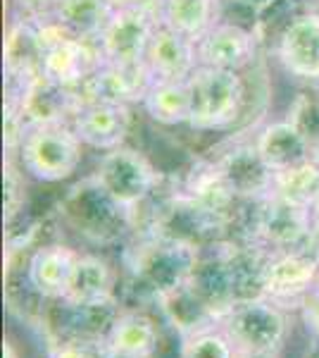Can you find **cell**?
Returning <instances> with one entry per match:
<instances>
[{
	"instance_id": "cell-23",
	"label": "cell",
	"mask_w": 319,
	"mask_h": 358,
	"mask_svg": "<svg viewBox=\"0 0 319 358\" xmlns=\"http://www.w3.org/2000/svg\"><path fill=\"white\" fill-rule=\"evenodd\" d=\"M253 141L267 160V165L274 172L307 163V160H312V151H315L310 138L288 117L269 120L262 127H258L253 134Z\"/></svg>"
},
{
	"instance_id": "cell-25",
	"label": "cell",
	"mask_w": 319,
	"mask_h": 358,
	"mask_svg": "<svg viewBox=\"0 0 319 358\" xmlns=\"http://www.w3.org/2000/svg\"><path fill=\"white\" fill-rule=\"evenodd\" d=\"M155 3H158L160 24L198 41L217 22L224 20L226 0H155Z\"/></svg>"
},
{
	"instance_id": "cell-7",
	"label": "cell",
	"mask_w": 319,
	"mask_h": 358,
	"mask_svg": "<svg viewBox=\"0 0 319 358\" xmlns=\"http://www.w3.org/2000/svg\"><path fill=\"white\" fill-rule=\"evenodd\" d=\"M160 27L158 3H143L133 8L110 10L105 24L96 38L101 60L105 62H143L148 43Z\"/></svg>"
},
{
	"instance_id": "cell-6",
	"label": "cell",
	"mask_w": 319,
	"mask_h": 358,
	"mask_svg": "<svg viewBox=\"0 0 319 358\" xmlns=\"http://www.w3.org/2000/svg\"><path fill=\"white\" fill-rule=\"evenodd\" d=\"M234 346L283 351L293 330V313L267 296L239 301L219 322Z\"/></svg>"
},
{
	"instance_id": "cell-3",
	"label": "cell",
	"mask_w": 319,
	"mask_h": 358,
	"mask_svg": "<svg viewBox=\"0 0 319 358\" xmlns=\"http://www.w3.org/2000/svg\"><path fill=\"white\" fill-rule=\"evenodd\" d=\"M243 74L202 65L191 74V131L219 134L241 122L248 106V82Z\"/></svg>"
},
{
	"instance_id": "cell-2",
	"label": "cell",
	"mask_w": 319,
	"mask_h": 358,
	"mask_svg": "<svg viewBox=\"0 0 319 358\" xmlns=\"http://www.w3.org/2000/svg\"><path fill=\"white\" fill-rule=\"evenodd\" d=\"M315 213L307 206L291 203L269 194L253 203H243L234 236L265 248L267 253L312 248Z\"/></svg>"
},
{
	"instance_id": "cell-21",
	"label": "cell",
	"mask_w": 319,
	"mask_h": 358,
	"mask_svg": "<svg viewBox=\"0 0 319 358\" xmlns=\"http://www.w3.org/2000/svg\"><path fill=\"white\" fill-rule=\"evenodd\" d=\"M146 65L155 79L186 82L191 74L200 67L198 48H195L193 38L160 24L148 43Z\"/></svg>"
},
{
	"instance_id": "cell-1",
	"label": "cell",
	"mask_w": 319,
	"mask_h": 358,
	"mask_svg": "<svg viewBox=\"0 0 319 358\" xmlns=\"http://www.w3.org/2000/svg\"><path fill=\"white\" fill-rule=\"evenodd\" d=\"M60 224L74 234L81 244L94 248H110L126 244L138 224L131 213H126L110 196L94 175L72 184L55 208Z\"/></svg>"
},
{
	"instance_id": "cell-40",
	"label": "cell",
	"mask_w": 319,
	"mask_h": 358,
	"mask_svg": "<svg viewBox=\"0 0 319 358\" xmlns=\"http://www.w3.org/2000/svg\"><path fill=\"white\" fill-rule=\"evenodd\" d=\"M317 256H319V251H317ZM315 289L319 292V273H317V287H315Z\"/></svg>"
},
{
	"instance_id": "cell-36",
	"label": "cell",
	"mask_w": 319,
	"mask_h": 358,
	"mask_svg": "<svg viewBox=\"0 0 319 358\" xmlns=\"http://www.w3.org/2000/svg\"><path fill=\"white\" fill-rule=\"evenodd\" d=\"M226 3H236V5H246V8H251V10H267V8H272V5L276 3V0H226Z\"/></svg>"
},
{
	"instance_id": "cell-17",
	"label": "cell",
	"mask_w": 319,
	"mask_h": 358,
	"mask_svg": "<svg viewBox=\"0 0 319 358\" xmlns=\"http://www.w3.org/2000/svg\"><path fill=\"white\" fill-rule=\"evenodd\" d=\"M43 53L45 45L40 41L36 22L24 17H8L3 45L5 89H22L36 79L43 67Z\"/></svg>"
},
{
	"instance_id": "cell-11",
	"label": "cell",
	"mask_w": 319,
	"mask_h": 358,
	"mask_svg": "<svg viewBox=\"0 0 319 358\" xmlns=\"http://www.w3.org/2000/svg\"><path fill=\"white\" fill-rule=\"evenodd\" d=\"M274 57L288 77L319 84V10L293 15L276 34Z\"/></svg>"
},
{
	"instance_id": "cell-20",
	"label": "cell",
	"mask_w": 319,
	"mask_h": 358,
	"mask_svg": "<svg viewBox=\"0 0 319 358\" xmlns=\"http://www.w3.org/2000/svg\"><path fill=\"white\" fill-rule=\"evenodd\" d=\"M153 74L143 62H105L101 60V65L94 72V77L81 86V96L86 98H110V101L124 103V106H141L143 96L153 84Z\"/></svg>"
},
{
	"instance_id": "cell-19",
	"label": "cell",
	"mask_w": 319,
	"mask_h": 358,
	"mask_svg": "<svg viewBox=\"0 0 319 358\" xmlns=\"http://www.w3.org/2000/svg\"><path fill=\"white\" fill-rule=\"evenodd\" d=\"M79 253H81V248H77L74 244H67V241H62V239L40 241V244H36L27 253V258H24L27 277L34 289H36L45 301H57V299H62L69 273H72Z\"/></svg>"
},
{
	"instance_id": "cell-14",
	"label": "cell",
	"mask_w": 319,
	"mask_h": 358,
	"mask_svg": "<svg viewBox=\"0 0 319 358\" xmlns=\"http://www.w3.org/2000/svg\"><path fill=\"white\" fill-rule=\"evenodd\" d=\"M131 110V106L110 101V98H86L74 115L72 127L86 148L107 153L124 146L129 138L133 120Z\"/></svg>"
},
{
	"instance_id": "cell-9",
	"label": "cell",
	"mask_w": 319,
	"mask_h": 358,
	"mask_svg": "<svg viewBox=\"0 0 319 358\" xmlns=\"http://www.w3.org/2000/svg\"><path fill=\"white\" fill-rule=\"evenodd\" d=\"M319 256L315 248H291L267 256L265 296L291 313H298L303 299L317 287Z\"/></svg>"
},
{
	"instance_id": "cell-5",
	"label": "cell",
	"mask_w": 319,
	"mask_h": 358,
	"mask_svg": "<svg viewBox=\"0 0 319 358\" xmlns=\"http://www.w3.org/2000/svg\"><path fill=\"white\" fill-rule=\"evenodd\" d=\"M91 175L126 213L136 217V224L162 189V172L153 165V160L126 143L114 151L101 153Z\"/></svg>"
},
{
	"instance_id": "cell-34",
	"label": "cell",
	"mask_w": 319,
	"mask_h": 358,
	"mask_svg": "<svg viewBox=\"0 0 319 358\" xmlns=\"http://www.w3.org/2000/svg\"><path fill=\"white\" fill-rule=\"evenodd\" d=\"M295 315H298V320L303 322L307 337L319 344V292L317 289H312L303 299V303H300V308Z\"/></svg>"
},
{
	"instance_id": "cell-42",
	"label": "cell",
	"mask_w": 319,
	"mask_h": 358,
	"mask_svg": "<svg viewBox=\"0 0 319 358\" xmlns=\"http://www.w3.org/2000/svg\"><path fill=\"white\" fill-rule=\"evenodd\" d=\"M303 3H310V0H303Z\"/></svg>"
},
{
	"instance_id": "cell-31",
	"label": "cell",
	"mask_w": 319,
	"mask_h": 358,
	"mask_svg": "<svg viewBox=\"0 0 319 358\" xmlns=\"http://www.w3.org/2000/svg\"><path fill=\"white\" fill-rule=\"evenodd\" d=\"M286 117L310 138L312 146L319 143V84H307V89L295 96Z\"/></svg>"
},
{
	"instance_id": "cell-28",
	"label": "cell",
	"mask_w": 319,
	"mask_h": 358,
	"mask_svg": "<svg viewBox=\"0 0 319 358\" xmlns=\"http://www.w3.org/2000/svg\"><path fill=\"white\" fill-rule=\"evenodd\" d=\"M272 194L279 196V199L291 201V203L312 208L319 194V163L312 158L307 163L274 172Z\"/></svg>"
},
{
	"instance_id": "cell-38",
	"label": "cell",
	"mask_w": 319,
	"mask_h": 358,
	"mask_svg": "<svg viewBox=\"0 0 319 358\" xmlns=\"http://www.w3.org/2000/svg\"><path fill=\"white\" fill-rule=\"evenodd\" d=\"M143 3H153V0H105V5H107L110 10L133 8V5H143Z\"/></svg>"
},
{
	"instance_id": "cell-39",
	"label": "cell",
	"mask_w": 319,
	"mask_h": 358,
	"mask_svg": "<svg viewBox=\"0 0 319 358\" xmlns=\"http://www.w3.org/2000/svg\"><path fill=\"white\" fill-rule=\"evenodd\" d=\"M305 358H319V344L317 342H307V351H305Z\"/></svg>"
},
{
	"instance_id": "cell-18",
	"label": "cell",
	"mask_w": 319,
	"mask_h": 358,
	"mask_svg": "<svg viewBox=\"0 0 319 358\" xmlns=\"http://www.w3.org/2000/svg\"><path fill=\"white\" fill-rule=\"evenodd\" d=\"M98 65H101V50H98L96 41L62 34L45 45L40 74H45L57 84L81 89L94 77Z\"/></svg>"
},
{
	"instance_id": "cell-22",
	"label": "cell",
	"mask_w": 319,
	"mask_h": 358,
	"mask_svg": "<svg viewBox=\"0 0 319 358\" xmlns=\"http://www.w3.org/2000/svg\"><path fill=\"white\" fill-rule=\"evenodd\" d=\"M177 187L186 192L191 199L198 201L200 206L210 208L212 213L239 222L243 203L231 192V187L226 184V179L222 177V172H219V167L214 165L210 155L193 160V165L177 182Z\"/></svg>"
},
{
	"instance_id": "cell-33",
	"label": "cell",
	"mask_w": 319,
	"mask_h": 358,
	"mask_svg": "<svg viewBox=\"0 0 319 358\" xmlns=\"http://www.w3.org/2000/svg\"><path fill=\"white\" fill-rule=\"evenodd\" d=\"M57 0H8V17H24L38 20L53 13Z\"/></svg>"
},
{
	"instance_id": "cell-30",
	"label": "cell",
	"mask_w": 319,
	"mask_h": 358,
	"mask_svg": "<svg viewBox=\"0 0 319 358\" xmlns=\"http://www.w3.org/2000/svg\"><path fill=\"white\" fill-rule=\"evenodd\" d=\"M5 227L27 220L29 213V175L22 170L17 158L5 155Z\"/></svg>"
},
{
	"instance_id": "cell-41",
	"label": "cell",
	"mask_w": 319,
	"mask_h": 358,
	"mask_svg": "<svg viewBox=\"0 0 319 358\" xmlns=\"http://www.w3.org/2000/svg\"><path fill=\"white\" fill-rule=\"evenodd\" d=\"M105 358H117V356H107V354H105Z\"/></svg>"
},
{
	"instance_id": "cell-35",
	"label": "cell",
	"mask_w": 319,
	"mask_h": 358,
	"mask_svg": "<svg viewBox=\"0 0 319 358\" xmlns=\"http://www.w3.org/2000/svg\"><path fill=\"white\" fill-rule=\"evenodd\" d=\"M234 358H283V351L248 349V346H234Z\"/></svg>"
},
{
	"instance_id": "cell-15",
	"label": "cell",
	"mask_w": 319,
	"mask_h": 358,
	"mask_svg": "<svg viewBox=\"0 0 319 358\" xmlns=\"http://www.w3.org/2000/svg\"><path fill=\"white\" fill-rule=\"evenodd\" d=\"M195 48H198L202 67L248 72L260 57V34L224 17L205 36L195 41Z\"/></svg>"
},
{
	"instance_id": "cell-26",
	"label": "cell",
	"mask_w": 319,
	"mask_h": 358,
	"mask_svg": "<svg viewBox=\"0 0 319 358\" xmlns=\"http://www.w3.org/2000/svg\"><path fill=\"white\" fill-rule=\"evenodd\" d=\"M146 117L160 127H188L191 122V91L186 82L153 79L150 89L141 101Z\"/></svg>"
},
{
	"instance_id": "cell-10",
	"label": "cell",
	"mask_w": 319,
	"mask_h": 358,
	"mask_svg": "<svg viewBox=\"0 0 319 358\" xmlns=\"http://www.w3.org/2000/svg\"><path fill=\"white\" fill-rule=\"evenodd\" d=\"M165 332V322L153 306L121 303L101 349L103 354L117 358H158Z\"/></svg>"
},
{
	"instance_id": "cell-12",
	"label": "cell",
	"mask_w": 319,
	"mask_h": 358,
	"mask_svg": "<svg viewBox=\"0 0 319 358\" xmlns=\"http://www.w3.org/2000/svg\"><path fill=\"white\" fill-rule=\"evenodd\" d=\"M5 96L15 98L27 127L36 124H72L74 115L84 103L79 89L57 84L45 74H38L22 89H5Z\"/></svg>"
},
{
	"instance_id": "cell-29",
	"label": "cell",
	"mask_w": 319,
	"mask_h": 358,
	"mask_svg": "<svg viewBox=\"0 0 319 358\" xmlns=\"http://www.w3.org/2000/svg\"><path fill=\"white\" fill-rule=\"evenodd\" d=\"M177 358H234V342L222 330V325L205 327L200 332L174 339Z\"/></svg>"
},
{
	"instance_id": "cell-24",
	"label": "cell",
	"mask_w": 319,
	"mask_h": 358,
	"mask_svg": "<svg viewBox=\"0 0 319 358\" xmlns=\"http://www.w3.org/2000/svg\"><path fill=\"white\" fill-rule=\"evenodd\" d=\"M153 308L158 310L160 320L165 322L167 332H170L174 339L200 332V330H205V327L219 325L217 317L198 301V296H195L186 285L174 292L160 294V296L155 299Z\"/></svg>"
},
{
	"instance_id": "cell-27",
	"label": "cell",
	"mask_w": 319,
	"mask_h": 358,
	"mask_svg": "<svg viewBox=\"0 0 319 358\" xmlns=\"http://www.w3.org/2000/svg\"><path fill=\"white\" fill-rule=\"evenodd\" d=\"M110 15L105 0H57L50 17L69 36L96 41Z\"/></svg>"
},
{
	"instance_id": "cell-37",
	"label": "cell",
	"mask_w": 319,
	"mask_h": 358,
	"mask_svg": "<svg viewBox=\"0 0 319 358\" xmlns=\"http://www.w3.org/2000/svg\"><path fill=\"white\" fill-rule=\"evenodd\" d=\"M3 354L5 358H20V346H17L13 334H8V337L3 339Z\"/></svg>"
},
{
	"instance_id": "cell-16",
	"label": "cell",
	"mask_w": 319,
	"mask_h": 358,
	"mask_svg": "<svg viewBox=\"0 0 319 358\" xmlns=\"http://www.w3.org/2000/svg\"><path fill=\"white\" fill-rule=\"evenodd\" d=\"M121 289V270L103 253L81 248L77 263L69 273L62 301L74 306H101L114 303Z\"/></svg>"
},
{
	"instance_id": "cell-32",
	"label": "cell",
	"mask_w": 319,
	"mask_h": 358,
	"mask_svg": "<svg viewBox=\"0 0 319 358\" xmlns=\"http://www.w3.org/2000/svg\"><path fill=\"white\" fill-rule=\"evenodd\" d=\"M45 358H105V354L98 344L60 342L45 346Z\"/></svg>"
},
{
	"instance_id": "cell-13",
	"label": "cell",
	"mask_w": 319,
	"mask_h": 358,
	"mask_svg": "<svg viewBox=\"0 0 319 358\" xmlns=\"http://www.w3.org/2000/svg\"><path fill=\"white\" fill-rule=\"evenodd\" d=\"M186 287L219 322L224 320V315L239 303L229 265V239L200 248Z\"/></svg>"
},
{
	"instance_id": "cell-4",
	"label": "cell",
	"mask_w": 319,
	"mask_h": 358,
	"mask_svg": "<svg viewBox=\"0 0 319 358\" xmlns=\"http://www.w3.org/2000/svg\"><path fill=\"white\" fill-rule=\"evenodd\" d=\"M84 151L72 124H36L27 127L15 158L34 182L62 184L79 172Z\"/></svg>"
},
{
	"instance_id": "cell-8",
	"label": "cell",
	"mask_w": 319,
	"mask_h": 358,
	"mask_svg": "<svg viewBox=\"0 0 319 358\" xmlns=\"http://www.w3.org/2000/svg\"><path fill=\"white\" fill-rule=\"evenodd\" d=\"M210 158L219 167L226 184L241 203H253L272 194L274 184V170L267 165L262 153L258 151L253 136L251 138H226L224 146L212 151Z\"/></svg>"
}]
</instances>
